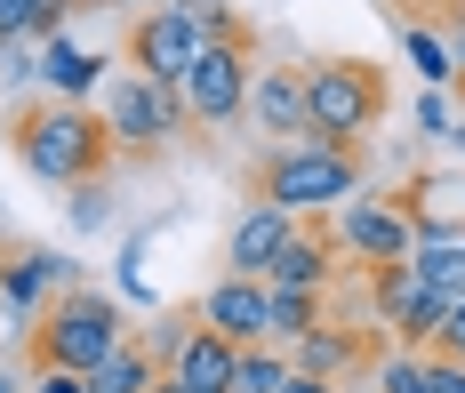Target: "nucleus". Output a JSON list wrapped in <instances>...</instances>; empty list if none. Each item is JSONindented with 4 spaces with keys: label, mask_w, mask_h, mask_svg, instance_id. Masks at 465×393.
<instances>
[{
    "label": "nucleus",
    "mask_w": 465,
    "mask_h": 393,
    "mask_svg": "<svg viewBox=\"0 0 465 393\" xmlns=\"http://www.w3.org/2000/svg\"><path fill=\"white\" fill-rule=\"evenodd\" d=\"M433 361V353H425ZM433 393H465V361H433Z\"/></svg>",
    "instance_id": "nucleus-27"
},
{
    "label": "nucleus",
    "mask_w": 465,
    "mask_h": 393,
    "mask_svg": "<svg viewBox=\"0 0 465 393\" xmlns=\"http://www.w3.org/2000/svg\"><path fill=\"white\" fill-rule=\"evenodd\" d=\"M433 361H465V305H450L441 313V329H433V345H425Z\"/></svg>",
    "instance_id": "nucleus-24"
},
{
    "label": "nucleus",
    "mask_w": 465,
    "mask_h": 393,
    "mask_svg": "<svg viewBox=\"0 0 465 393\" xmlns=\"http://www.w3.org/2000/svg\"><path fill=\"white\" fill-rule=\"evenodd\" d=\"M410 273H418L441 305H465V233L458 241H418L410 249Z\"/></svg>",
    "instance_id": "nucleus-19"
},
{
    "label": "nucleus",
    "mask_w": 465,
    "mask_h": 393,
    "mask_svg": "<svg viewBox=\"0 0 465 393\" xmlns=\"http://www.w3.org/2000/svg\"><path fill=\"white\" fill-rule=\"evenodd\" d=\"M322 313H329V290H273V313H265V345L305 338Z\"/></svg>",
    "instance_id": "nucleus-20"
},
{
    "label": "nucleus",
    "mask_w": 465,
    "mask_h": 393,
    "mask_svg": "<svg viewBox=\"0 0 465 393\" xmlns=\"http://www.w3.org/2000/svg\"><path fill=\"white\" fill-rule=\"evenodd\" d=\"M281 353H289V369H305V378H329V386L353 393V386L377 369V361H385V329H377L370 313H353V321H329V313H322L305 338H289Z\"/></svg>",
    "instance_id": "nucleus-9"
},
{
    "label": "nucleus",
    "mask_w": 465,
    "mask_h": 393,
    "mask_svg": "<svg viewBox=\"0 0 465 393\" xmlns=\"http://www.w3.org/2000/svg\"><path fill=\"white\" fill-rule=\"evenodd\" d=\"M337 241H329V225L322 217H297V233L281 241V257L265 265V290H329L337 281Z\"/></svg>",
    "instance_id": "nucleus-14"
},
{
    "label": "nucleus",
    "mask_w": 465,
    "mask_h": 393,
    "mask_svg": "<svg viewBox=\"0 0 465 393\" xmlns=\"http://www.w3.org/2000/svg\"><path fill=\"white\" fill-rule=\"evenodd\" d=\"M153 353H161V393H225L241 345L217 338L201 313H169V329H144Z\"/></svg>",
    "instance_id": "nucleus-8"
},
{
    "label": "nucleus",
    "mask_w": 465,
    "mask_h": 393,
    "mask_svg": "<svg viewBox=\"0 0 465 393\" xmlns=\"http://www.w3.org/2000/svg\"><path fill=\"white\" fill-rule=\"evenodd\" d=\"M297 233V217L273 209V201H249L241 209V225L225 233V273H249V281H265V265L281 257V241Z\"/></svg>",
    "instance_id": "nucleus-16"
},
{
    "label": "nucleus",
    "mask_w": 465,
    "mask_h": 393,
    "mask_svg": "<svg viewBox=\"0 0 465 393\" xmlns=\"http://www.w3.org/2000/svg\"><path fill=\"white\" fill-rule=\"evenodd\" d=\"M33 73H41V89H48V97H81V89H96V81H104V64H96L89 49H73L64 33H48V41H41Z\"/></svg>",
    "instance_id": "nucleus-18"
},
{
    "label": "nucleus",
    "mask_w": 465,
    "mask_h": 393,
    "mask_svg": "<svg viewBox=\"0 0 465 393\" xmlns=\"http://www.w3.org/2000/svg\"><path fill=\"white\" fill-rule=\"evenodd\" d=\"M393 113V81L370 56H322L305 64V137L313 145H361Z\"/></svg>",
    "instance_id": "nucleus-4"
},
{
    "label": "nucleus",
    "mask_w": 465,
    "mask_h": 393,
    "mask_svg": "<svg viewBox=\"0 0 465 393\" xmlns=\"http://www.w3.org/2000/svg\"><path fill=\"white\" fill-rule=\"evenodd\" d=\"M265 313H273V290L249 273H225L217 290H201V321L232 345H265Z\"/></svg>",
    "instance_id": "nucleus-15"
},
{
    "label": "nucleus",
    "mask_w": 465,
    "mask_h": 393,
    "mask_svg": "<svg viewBox=\"0 0 465 393\" xmlns=\"http://www.w3.org/2000/svg\"><path fill=\"white\" fill-rule=\"evenodd\" d=\"M361 290H370V321L401 345V353H425L433 329H441V313H450V305L410 273V257H401V265H361Z\"/></svg>",
    "instance_id": "nucleus-10"
},
{
    "label": "nucleus",
    "mask_w": 465,
    "mask_h": 393,
    "mask_svg": "<svg viewBox=\"0 0 465 393\" xmlns=\"http://www.w3.org/2000/svg\"><path fill=\"white\" fill-rule=\"evenodd\" d=\"M104 129H113V145L129 152V161H153V152H169L185 137V104L169 81H144V73H104Z\"/></svg>",
    "instance_id": "nucleus-6"
},
{
    "label": "nucleus",
    "mask_w": 465,
    "mask_h": 393,
    "mask_svg": "<svg viewBox=\"0 0 465 393\" xmlns=\"http://www.w3.org/2000/svg\"><path fill=\"white\" fill-rule=\"evenodd\" d=\"M144 393H161V386H144Z\"/></svg>",
    "instance_id": "nucleus-30"
},
{
    "label": "nucleus",
    "mask_w": 465,
    "mask_h": 393,
    "mask_svg": "<svg viewBox=\"0 0 465 393\" xmlns=\"http://www.w3.org/2000/svg\"><path fill=\"white\" fill-rule=\"evenodd\" d=\"M249 81H257V33L241 25L225 41H201V56H193L185 81H177V104H185V121L201 137H217V129H232L249 113Z\"/></svg>",
    "instance_id": "nucleus-5"
},
{
    "label": "nucleus",
    "mask_w": 465,
    "mask_h": 393,
    "mask_svg": "<svg viewBox=\"0 0 465 393\" xmlns=\"http://www.w3.org/2000/svg\"><path fill=\"white\" fill-rule=\"evenodd\" d=\"M0 393H8V386H0Z\"/></svg>",
    "instance_id": "nucleus-31"
},
{
    "label": "nucleus",
    "mask_w": 465,
    "mask_h": 393,
    "mask_svg": "<svg viewBox=\"0 0 465 393\" xmlns=\"http://www.w3.org/2000/svg\"><path fill=\"white\" fill-rule=\"evenodd\" d=\"M361 177H370V152L361 145H313V137H297V145H265L249 161V201H273L289 217H329L337 201L361 193Z\"/></svg>",
    "instance_id": "nucleus-2"
},
{
    "label": "nucleus",
    "mask_w": 465,
    "mask_h": 393,
    "mask_svg": "<svg viewBox=\"0 0 465 393\" xmlns=\"http://www.w3.org/2000/svg\"><path fill=\"white\" fill-rule=\"evenodd\" d=\"M8 152L25 161V177H41L56 193H81V185H104L121 145L104 129V113H89L81 97H25L8 113Z\"/></svg>",
    "instance_id": "nucleus-1"
},
{
    "label": "nucleus",
    "mask_w": 465,
    "mask_h": 393,
    "mask_svg": "<svg viewBox=\"0 0 465 393\" xmlns=\"http://www.w3.org/2000/svg\"><path fill=\"white\" fill-rule=\"evenodd\" d=\"M377 393H433V361L425 353H385L377 361Z\"/></svg>",
    "instance_id": "nucleus-23"
},
{
    "label": "nucleus",
    "mask_w": 465,
    "mask_h": 393,
    "mask_svg": "<svg viewBox=\"0 0 465 393\" xmlns=\"http://www.w3.org/2000/svg\"><path fill=\"white\" fill-rule=\"evenodd\" d=\"M450 89L465 97V8H458V73H450Z\"/></svg>",
    "instance_id": "nucleus-29"
},
{
    "label": "nucleus",
    "mask_w": 465,
    "mask_h": 393,
    "mask_svg": "<svg viewBox=\"0 0 465 393\" xmlns=\"http://www.w3.org/2000/svg\"><path fill=\"white\" fill-rule=\"evenodd\" d=\"M33 41V0H0V49Z\"/></svg>",
    "instance_id": "nucleus-25"
},
{
    "label": "nucleus",
    "mask_w": 465,
    "mask_h": 393,
    "mask_svg": "<svg viewBox=\"0 0 465 393\" xmlns=\"http://www.w3.org/2000/svg\"><path fill=\"white\" fill-rule=\"evenodd\" d=\"M121 338H129L121 305L104 290H81V281H73V290H56L41 313L25 321V369H33V378H41V369H81V378H89Z\"/></svg>",
    "instance_id": "nucleus-3"
},
{
    "label": "nucleus",
    "mask_w": 465,
    "mask_h": 393,
    "mask_svg": "<svg viewBox=\"0 0 465 393\" xmlns=\"http://www.w3.org/2000/svg\"><path fill=\"white\" fill-rule=\"evenodd\" d=\"M144 386H161V353H153V338L129 329V338L89 369V393H144Z\"/></svg>",
    "instance_id": "nucleus-17"
},
{
    "label": "nucleus",
    "mask_w": 465,
    "mask_h": 393,
    "mask_svg": "<svg viewBox=\"0 0 465 393\" xmlns=\"http://www.w3.org/2000/svg\"><path fill=\"white\" fill-rule=\"evenodd\" d=\"M401 49H410V64H418L433 89H441V81L458 73V49H450V41L433 33V25H401Z\"/></svg>",
    "instance_id": "nucleus-22"
},
{
    "label": "nucleus",
    "mask_w": 465,
    "mask_h": 393,
    "mask_svg": "<svg viewBox=\"0 0 465 393\" xmlns=\"http://www.w3.org/2000/svg\"><path fill=\"white\" fill-rule=\"evenodd\" d=\"M121 56H129V73H144V81H185V64L201 56V25H193L177 0H153L144 16H129V41H121Z\"/></svg>",
    "instance_id": "nucleus-11"
},
{
    "label": "nucleus",
    "mask_w": 465,
    "mask_h": 393,
    "mask_svg": "<svg viewBox=\"0 0 465 393\" xmlns=\"http://www.w3.org/2000/svg\"><path fill=\"white\" fill-rule=\"evenodd\" d=\"M329 241H337V257H345L353 273H361V265H401V257L418 249L410 193H353V201H337Z\"/></svg>",
    "instance_id": "nucleus-7"
},
{
    "label": "nucleus",
    "mask_w": 465,
    "mask_h": 393,
    "mask_svg": "<svg viewBox=\"0 0 465 393\" xmlns=\"http://www.w3.org/2000/svg\"><path fill=\"white\" fill-rule=\"evenodd\" d=\"M33 393H89V378H81V369H41Z\"/></svg>",
    "instance_id": "nucleus-26"
},
{
    "label": "nucleus",
    "mask_w": 465,
    "mask_h": 393,
    "mask_svg": "<svg viewBox=\"0 0 465 393\" xmlns=\"http://www.w3.org/2000/svg\"><path fill=\"white\" fill-rule=\"evenodd\" d=\"M273 393H345V386H329V378H305V369H289Z\"/></svg>",
    "instance_id": "nucleus-28"
},
{
    "label": "nucleus",
    "mask_w": 465,
    "mask_h": 393,
    "mask_svg": "<svg viewBox=\"0 0 465 393\" xmlns=\"http://www.w3.org/2000/svg\"><path fill=\"white\" fill-rule=\"evenodd\" d=\"M289 378V353L281 345H241V361H232V386L225 393H273Z\"/></svg>",
    "instance_id": "nucleus-21"
},
{
    "label": "nucleus",
    "mask_w": 465,
    "mask_h": 393,
    "mask_svg": "<svg viewBox=\"0 0 465 393\" xmlns=\"http://www.w3.org/2000/svg\"><path fill=\"white\" fill-rule=\"evenodd\" d=\"M241 121H257L265 145H297L305 137V64H265L249 81V113Z\"/></svg>",
    "instance_id": "nucleus-13"
},
{
    "label": "nucleus",
    "mask_w": 465,
    "mask_h": 393,
    "mask_svg": "<svg viewBox=\"0 0 465 393\" xmlns=\"http://www.w3.org/2000/svg\"><path fill=\"white\" fill-rule=\"evenodd\" d=\"M81 281V265L73 257H56V249H41V241H8L0 249V313L8 321H33L56 290H73Z\"/></svg>",
    "instance_id": "nucleus-12"
}]
</instances>
